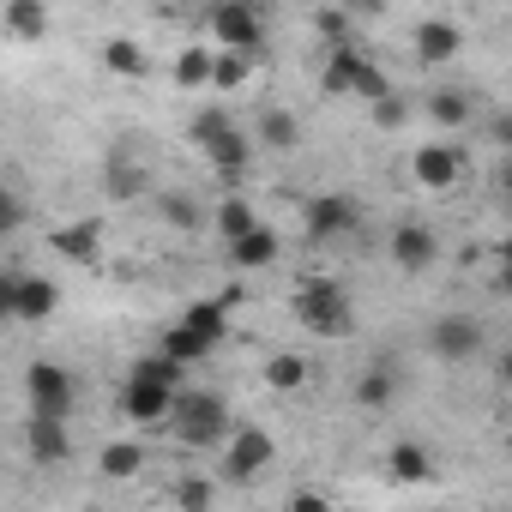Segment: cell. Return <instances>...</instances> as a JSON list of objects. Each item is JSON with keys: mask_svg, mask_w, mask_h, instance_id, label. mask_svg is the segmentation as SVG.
Returning <instances> with one entry per match:
<instances>
[{"mask_svg": "<svg viewBox=\"0 0 512 512\" xmlns=\"http://www.w3.org/2000/svg\"><path fill=\"white\" fill-rule=\"evenodd\" d=\"M296 320L314 332V338H350L356 332V308H350V290L338 278H308L296 290Z\"/></svg>", "mask_w": 512, "mask_h": 512, "instance_id": "6da1fadb", "label": "cell"}, {"mask_svg": "<svg viewBox=\"0 0 512 512\" xmlns=\"http://www.w3.org/2000/svg\"><path fill=\"white\" fill-rule=\"evenodd\" d=\"M163 428H175V440L181 446H193V452H205V446H217L223 434H229V404L217 398V392H175V404H169V422Z\"/></svg>", "mask_w": 512, "mask_h": 512, "instance_id": "7a4b0ae2", "label": "cell"}, {"mask_svg": "<svg viewBox=\"0 0 512 512\" xmlns=\"http://www.w3.org/2000/svg\"><path fill=\"white\" fill-rule=\"evenodd\" d=\"M320 85H326L332 97H362V103H374L380 91H392V79L380 73V61H374V55H362L356 43H338V49H326Z\"/></svg>", "mask_w": 512, "mask_h": 512, "instance_id": "3957f363", "label": "cell"}, {"mask_svg": "<svg viewBox=\"0 0 512 512\" xmlns=\"http://www.w3.org/2000/svg\"><path fill=\"white\" fill-rule=\"evenodd\" d=\"M217 49H247V55H260L266 49V13H260V0H217V7L205 13Z\"/></svg>", "mask_w": 512, "mask_h": 512, "instance_id": "277c9868", "label": "cell"}, {"mask_svg": "<svg viewBox=\"0 0 512 512\" xmlns=\"http://www.w3.org/2000/svg\"><path fill=\"white\" fill-rule=\"evenodd\" d=\"M217 446H223V476L229 482H253V476H266V464H278V440L266 428H229Z\"/></svg>", "mask_w": 512, "mask_h": 512, "instance_id": "5b68a950", "label": "cell"}, {"mask_svg": "<svg viewBox=\"0 0 512 512\" xmlns=\"http://www.w3.org/2000/svg\"><path fill=\"white\" fill-rule=\"evenodd\" d=\"M73 398H79V386H73V374L61 362H31L25 368V404H31V416H67Z\"/></svg>", "mask_w": 512, "mask_h": 512, "instance_id": "8992f818", "label": "cell"}, {"mask_svg": "<svg viewBox=\"0 0 512 512\" xmlns=\"http://www.w3.org/2000/svg\"><path fill=\"white\" fill-rule=\"evenodd\" d=\"M356 223H362V205L350 193H320V199L302 205L308 241H344V235H356Z\"/></svg>", "mask_w": 512, "mask_h": 512, "instance_id": "52a82bcc", "label": "cell"}, {"mask_svg": "<svg viewBox=\"0 0 512 512\" xmlns=\"http://www.w3.org/2000/svg\"><path fill=\"white\" fill-rule=\"evenodd\" d=\"M428 350H434L440 362H476V356L488 350V332H482V320H470V314H440V320L428 326Z\"/></svg>", "mask_w": 512, "mask_h": 512, "instance_id": "ba28073f", "label": "cell"}, {"mask_svg": "<svg viewBox=\"0 0 512 512\" xmlns=\"http://www.w3.org/2000/svg\"><path fill=\"white\" fill-rule=\"evenodd\" d=\"M392 266L398 272H434V260H440V235H434V223H416V217H404V223H392Z\"/></svg>", "mask_w": 512, "mask_h": 512, "instance_id": "9c48e42d", "label": "cell"}, {"mask_svg": "<svg viewBox=\"0 0 512 512\" xmlns=\"http://www.w3.org/2000/svg\"><path fill=\"white\" fill-rule=\"evenodd\" d=\"M175 392H181V386H157V380L127 374V386H121V416H127L133 428H163V422H169Z\"/></svg>", "mask_w": 512, "mask_h": 512, "instance_id": "30bf717a", "label": "cell"}, {"mask_svg": "<svg viewBox=\"0 0 512 512\" xmlns=\"http://www.w3.org/2000/svg\"><path fill=\"white\" fill-rule=\"evenodd\" d=\"M410 175H416L422 193H452V187L464 181V151H458V145H416Z\"/></svg>", "mask_w": 512, "mask_h": 512, "instance_id": "8fae6325", "label": "cell"}, {"mask_svg": "<svg viewBox=\"0 0 512 512\" xmlns=\"http://www.w3.org/2000/svg\"><path fill=\"white\" fill-rule=\"evenodd\" d=\"M410 49H416V67H452L464 55V31L452 19H422Z\"/></svg>", "mask_w": 512, "mask_h": 512, "instance_id": "7c38bea8", "label": "cell"}, {"mask_svg": "<svg viewBox=\"0 0 512 512\" xmlns=\"http://www.w3.org/2000/svg\"><path fill=\"white\" fill-rule=\"evenodd\" d=\"M49 253L91 272V266L103 260V229H97V223H55V229H49Z\"/></svg>", "mask_w": 512, "mask_h": 512, "instance_id": "4fadbf2b", "label": "cell"}, {"mask_svg": "<svg viewBox=\"0 0 512 512\" xmlns=\"http://www.w3.org/2000/svg\"><path fill=\"white\" fill-rule=\"evenodd\" d=\"M199 151H205V157H211V169H217V175H229V181H235V175H247V157H253V145H247V133H241L235 121L211 127V133L199 139Z\"/></svg>", "mask_w": 512, "mask_h": 512, "instance_id": "5bb4252c", "label": "cell"}, {"mask_svg": "<svg viewBox=\"0 0 512 512\" xmlns=\"http://www.w3.org/2000/svg\"><path fill=\"white\" fill-rule=\"evenodd\" d=\"M223 247H229V266H235V272H266L278 253H284V241H278L272 223H253L247 235H235V241H223Z\"/></svg>", "mask_w": 512, "mask_h": 512, "instance_id": "9a60e30c", "label": "cell"}, {"mask_svg": "<svg viewBox=\"0 0 512 512\" xmlns=\"http://www.w3.org/2000/svg\"><path fill=\"white\" fill-rule=\"evenodd\" d=\"M61 314V284L55 278H43V272H19V302H13V320H31V326H43V320H55Z\"/></svg>", "mask_w": 512, "mask_h": 512, "instance_id": "2e32d148", "label": "cell"}, {"mask_svg": "<svg viewBox=\"0 0 512 512\" xmlns=\"http://www.w3.org/2000/svg\"><path fill=\"white\" fill-rule=\"evenodd\" d=\"M25 446L37 464H67L73 440H67V416H31L25 422Z\"/></svg>", "mask_w": 512, "mask_h": 512, "instance_id": "e0dca14e", "label": "cell"}, {"mask_svg": "<svg viewBox=\"0 0 512 512\" xmlns=\"http://www.w3.org/2000/svg\"><path fill=\"white\" fill-rule=\"evenodd\" d=\"M163 356H175L181 368H193V362H211L217 356V338H205L199 326H187V320H175L169 332H163V344H157Z\"/></svg>", "mask_w": 512, "mask_h": 512, "instance_id": "ac0fdd59", "label": "cell"}, {"mask_svg": "<svg viewBox=\"0 0 512 512\" xmlns=\"http://www.w3.org/2000/svg\"><path fill=\"white\" fill-rule=\"evenodd\" d=\"M0 25H7V37H19V43H43L49 37V7L43 0H7V7H0Z\"/></svg>", "mask_w": 512, "mask_h": 512, "instance_id": "d6986e66", "label": "cell"}, {"mask_svg": "<svg viewBox=\"0 0 512 512\" xmlns=\"http://www.w3.org/2000/svg\"><path fill=\"white\" fill-rule=\"evenodd\" d=\"M470 115H476V103H470L458 85L428 91V121H434V127H470Z\"/></svg>", "mask_w": 512, "mask_h": 512, "instance_id": "ffe728a7", "label": "cell"}, {"mask_svg": "<svg viewBox=\"0 0 512 512\" xmlns=\"http://www.w3.org/2000/svg\"><path fill=\"white\" fill-rule=\"evenodd\" d=\"M386 464H392L398 482H428V476H434V452H428L422 440H398V446L386 452Z\"/></svg>", "mask_w": 512, "mask_h": 512, "instance_id": "44dd1931", "label": "cell"}, {"mask_svg": "<svg viewBox=\"0 0 512 512\" xmlns=\"http://www.w3.org/2000/svg\"><path fill=\"white\" fill-rule=\"evenodd\" d=\"M253 61H260V55H247V49H211V85L217 91H241Z\"/></svg>", "mask_w": 512, "mask_h": 512, "instance_id": "7402d4cb", "label": "cell"}, {"mask_svg": "<svg viewBox=\"0 0 512 512\" xmlns=\"http://www.w3.org/2000/svg\"><path fill=\"white\" fill-rule=\"evenodd\" d=\"M103 67H109L115 79H145V73H151L145 49H139L133 37H109V43H103Z\"/></svg>", "mask_w": 512, "mask_h": 512, "instance_id": "603a6c76", "label": "cell"}, {"mask_svg": "<svg viewBox=\"0 0 512 512\" xmlns=\"http://www.w3.org/2000/svg\"><path fill=\"white\" fill-rule=\"evenodd\" d=\"M253 223H260V211H253V205H247L241 193H229V199H223V205L211 211V229H217L223 241H235V235H247Z\"/></svg>", "mask_w": 512, "mask_h": 512, "instance_id": "cb8c5ba5", "label": "cell"}, {"mask_svg": "<svg viewBox=\"0 0 512 512\" xmlns=\"http://www.w3.org/2000/svg\"><path fill=\"white\" fill-rule=\"evenodd\" d=\"M266 386H272V392H302V386H308V356L278 350V356L266 362Z\"/></svg>", "mask_w": 512, "mask_h": 512, "instance_id": "d4e9b609", "label": "cell"}, {"mask_svg": "<svg viewBox=\"0 0 512 512\" xmlns=\"http://www.w3.org/2000/svg\"><path fill=\"white\" fill-rule=\"evenodd\" d=\"M356 398H362V410H386L392 398H398V368H368L362 380H356Z\"/></svg>", "mask_w": 512, "mask_h": 512, "instance_id": "484cf974", "label": "cell"}, {"mask_svg": "<svg viewBox=\"0 0 512 512\" xmlns=\"http://www.w3.org/2000/svg\"><path fill=\"white\" fill-rule=\"evenodd\" d=\"M260 139H266L272 151H296V145H302V121H296L290 109H266V115H260Z\"/></svg>", "mask_w": 512, "mask_h": 512, "instance_id": "4316f807", "label": "cell"}, {"mask_svg": "<svg viewBox=\"0 0 512 512\" xmlns=\"http://www.w3.org/2000/svg\"><path fill=\"white\" fill-rule=\"evenodd\" d=\"M139 464H145V446H139V440H109L103 458H97V470L115 476V482H121V476H139Z\"/></svg>", "mask_w": 512, "mask_h": 512, "instance_id": "83f0119b", "label": "cell"}, {"mask_svg": "<svg viewBox=\"0 0 512 512\" xmlns=\"http://www.w3.org/2000/svg\"><path fill=\"white\" fill-rule=\"evenodd\" d=\"M175 85H181V91L211 85V49H199V43H193V49H181V55H175Z\"/></svg>", "mask_w": 512, "mask_h": 512, "instance_id": "f1b7e54d", "label": "cell"}, {"mask_svg": "<svg viewBox=\"0 0 512 512\" xmlns=\"http://www.w3.org/2000/svg\"><path fill=\"white\" fill-rule=\"evenodd\" d=\"M127 374H139V380H157V386H187V368L175 362V356H163V350H151V356H139Z\"/></svg>", "mask_w": 512, "mask_h": 512, "instance_id": "f546056e", "label": "cell"}, {"mask_svg": "<svg viewBox=\"0 0 512 512\" xmlns=\"http://www.w3.org/2000/svg\"><path fill=\"white\" fill-rule=\"evenodd\" d=\"M314 31L326 37V49H338V43H356V19H350L344 7H320V13H314Z\"/></svg>", "mask_w": 512, "mask_h": 512, "instance_id": "4dcf8cb0", "label": "cell"}, {"mask_svg": "<svg viewBox=\"0 0 512 512\" xmlns=\"http://www.w3.org/2000/svg\"><path fill=\"white\" fill-rule=\"evenodd\" d=\"M368 121H374V127H380V133H398V127H404V121H410V103H404V97H398V91H380V97H374V103H368Z\"/></svg>", "mask_w": 512, "mask_h": 512, "instance_id": "1f68e13d", "label": "cell"}, {"mask_svg": "<svg viewBox=\"0 0 512 512\" xmlns=\"http://www.w3.org/2000/svg\"><path fill=\"white\" fill-rule=\"evenodd\" d=\"M181 320H187V326H199L205 338H217V344H223V332H229V302H193Z\"/></svg>", "mask_w": 512, "mask_h": 512, "instance_id": "d6a6232c", "label": "cell"}, {"mask_svg": "<svg viewBox=\"0 0 512 512\" xmlns=\"http://www.w3.org/2000/svg\"><path fill=\"white\" fill-rule=\"evenodd\" d=\"M103 187H109V199H139V193H145L151 181H145V169H139V163H115Z\"/></svg>", "mask_w": 512, "mask_h": 512, "instance_id": "836d02e7", "label": "cell"}, {"mask_svg": "<svg viewBox=\"0 0 512 512\" xmlns=\"http://www.w3.org/2000/svg\"><path fill=\"white\" fill-rule=\"evenodd\" d=\"M163 217H169L175 229H199V223H205V211H199L193 193H169V199H163Z\"/></svg>", "mask_w": 512, "mask_h": 512, "instance_id": "e575fe53", "label": "cell"}, {"mask_svg": "<svg viewBox=\"0 0 512 512\" xmlns=\"http://www.w3.org/2000/svg\"><path fill=\"white\" fill-rule=\"evenodd\" d=\"M169 500H175V506H211V500H217V488H211V482H199V476H181V482L169 488Z\"/></svg>", "mask_w": 512, "mask_h": 512, "instance_id": "d590c367", "label": "cell"}, {"mask_svg": "<svg viewBox=\"0 0 512 512\" xmlns=\"http://www.w3.org/2000/svg\"><path fill=\"white\" fill-rule=\"evenodd\" d=\"M19 223H25V199H19L7 181H0V241H7V235H19Z\"/></svg>", "mask_w": 512, "mask_h": 512, "instance_id": "8d00e7d4", "label": "cell"}, {"mask_svg": "<svg viewBox=\"0 0 512 512\" xmlns=\"http://www.w3.org/2000/svg\"><path fill=\"white\" fill-rule=\"evenodd\" d=\"M13 302H19V272H0V326H13Z\"/></svg>", "mask_w": 512, "mask_h": 512, "instance_id": "74e56055", "label": "cell"}, {"mask_svg": "<svg viewBox=\"0 0 512 512\" xmlns=\"http://www.w3.org/2000/svg\"><path fill=\"white\" fill-rule=\"evenodd\" d=\"M338 7H344L350 19H356V13H368V19H374V13H386V0H338Z\"/></svg>", "mask_w": 512, "mask_h": 512, "instance_id": "f35d334b", "label": "cell"}, {"mask_svg": "<svg viewBox=\"0 0 512 512\" xmlns=\"http://www.w3.org/2000/svg\"><path fill=\"white\" fill-rule=\"evenodd\" d=\"M290 506H296V512H326V494H308V488H302V494H290Z\"/></svg>", "mask_w": 512, "mask_h": 512, "instance_id": "ab89813d", "label": "cell"}]
</instances>
